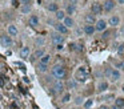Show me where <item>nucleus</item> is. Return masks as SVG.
<instances>
[{
	"mask_svg": "<svg viewBox=\"0 0 124 109\" xmlns=\"http://www.w3.org/2000/svg\"><path fill=\"white\" fill-rule=\"evenodd\" d=\"M35 45L36 47H44L46 45V39H44L43 36H38V37H35Z\"/></svg>",
	"mask_w": 124,
	"mask_h": 109,
	"instance_id": "22",
	"label": "nucleus"
},
{
	"mask_svg": "<svg viewBox=\"0 0 124 109\" xmlns=\"http://www.w3.org/2000/svg\"><path fill=\"white\" fill-rule=\"evenodd\" d=\"M64 88H65L64 82L60 81V80H55V81L52 82L51 92L52 93H60V92H63V90H64Z\"/></svg>",
	"mask_w": 124,
	"mask_h": 109,
	"instance_id": "5",
	"label": "nucleus"
},
{
	"mask_svg": "<svg viewBox=\"0 0 124 109\" xmlns=\"http://www.w3.org/2000/svg\"><path fill=\"white\" fill-rule=\"evenodd\" d=\"M70 100H71V93H65V94L62 97V102H63V104L70 102Z\"/></svg>",
	"mask_w": 124,
	"mask_h": 109,
	"instance_id": "30",
	"label": "nucleus"
},
{
	"mask_svg": "<svg viewBox=\"0 0 124 109\" xmlns=\"http://www.w3.org/2000/svg\"><path fill=\"white\" fill-rule=\"evenodd\" d=\"M44 53H46V52H44V49H43V48H38V49H36L35 52L32 53V57H31V58H32V60H36V58H40L41 56L44 55Z\"/></svg>",
	"mask_w": 124,
	"mask_h": 109,
	"instance_id": "19",
	"label": "nucleus"
},
{
	"mask_svg": "<svg viewBox=\"0 0 124 109\" xmlns=\"http://www.w3.org/2000/svg\"><path fill=\"white\" fill-rule=\"evenodd\" d=\"M107 74H108V77H109V80H111L112 82L119 81V80H120V77H121L120 71H119V69H116V68L107 69Z\"/></svg>",
	"mask_w": 124,
	"mask_h": 109,
	"instance_id": "3",
	"label": "nucleus"
},
{
	"mask_svg": "<svg viewBox=\"0 0 124 109\" xmlns=\"http://www.w3.org/2000/svg\"><path fill=\"white\" fill-rule=\"evenodd\" d=\"M75 51H78V52H81V51H83V45H80V44H76V47H75Z\"/></svg>",
	"mask_w": 124,
	"mask_h": 109,
	"instance_id": "34",
	"label": "nucleus"
},
{
	"mask_svg": "<svg viewBox=\"0 0 124 109\" xmlns=\"http://www.w3.org/2000/svg\"><path fill=\"white\" fill-rule=\"evenodd\" d=\"M83 32L85 35H88V36H92V35L95 33V25L93 24H85V25H84V28H83Z\"/></svg>",
	"mask_w": 124,
	"mask_h": 109,
	"instance_id": "13",
	"label": "nucleus"
},
{
	"mask_svg": "<svg viewBox=\"0 0 124 109\" xmlns=\"http://www.w3.org/2000/svg\"><path fill=\"white\" fill-rule=\"evenodd\" d=\"M75 47H76V44H73V43H72V44H70V49L71 51H75Z\"/></svg>",
	"mask_w": 124,
	"mask_h": 109,
	"instance_id": "38",
	"label": "nucleus"
},
{
	"mask_svg": "<svg viewBox=\"0 0 124 109\" xmlns=\"http://www.w3.org/2000/svg\"><path fill=\"white\" fill-rule=\"evenodd\" d=\"M47 11H49V12H56V11H59V4H57L56 1H52L49 3L48 5H47Z\"/></svg>",
	"mask_w": 124,
	"mask_h": 109,
	"instance_id": "20",
	"label": "nucleus"
},
{
	"mask_svg": "<svg viewBox=\"0 0 124 109\" xmlns=\"http://www.w3.org/2000/svg\"><path fill=\"white\" fill-rule=\"evenodd\" d=\"M111 109H121V108H119V106H116V105H113V106H112V108H111Z\"/></svg>",
	"mask_w": 124,
	"mask_h": 109,
	"instance_id": "42",
	"label": "nucleus"
},
{
	"mask_svg": "<svg viewBox=\"0 0 124 109\" xmlns=\"http://www.w3.org/2000/svg\"><path fill=\"white\" fill-rule=\"evenodd\" d=\"M123 52H124V44H120V45H119V48H117V53H120V55H121Z\"/></svg>",
	"mask_w": 124,
	"mask_h": 109,
	"instance_id": "33",
	"label": "nucleus"
},
{
	"mask_svg": "<svg viewBox=\"0 0 124 109\" xmlns=\"http://www.w3.org/2000/svg\"><path fill=\"white\" fill-rule=\"evenodd\" d=\"M117 1V4H121V5H124V0H116Z\"/></svg>",
	"mask_w": 124,
	"mask_h": 109,
	"instance_id": "41",
	"label": "nucleus"
},
{
	"mask_svg": "<svg viewBox=\"0 0 124 109\" xmlns=\"http://www.w3.org/2000/svg\"><path fill=\"white\" fill-rule=\"evenodd\" d=\"M38 71L40 72V73H46V72L48 71V65H47V64H43V63H39L38 64Z\"/></svg>",
	"mask_w": 124,
	"mask_h": 109,
	"instance_id": "27",
	"label": "nucleus"
},
{
	"mask_svg": "<svg viewBox=\"0 0 124 109\" xmlns=\"http://www.w3.org/2000/svg\"><path fill=\"white\" fill-rule=\"evenodd\" d=\"M19 3H20L22 5H30L31 0H19Z\"/></svg>",
	"mask_w": 124,
	"mask_h": 109,
	"instance_id": "32",
	"label": "nucleus"
},
{
	"mask_svg": "<svg viewBox=\"0 0 124 109\" xmlns=\"http://www.w3.org/2000/svg\"><path fill=\"white\" fill-rule=\"evenodd\" d=\"M63 48H64V45H63V44H57L56 45V49L57 51H63Z\"/></svg>",
	"mask_w": 124,
	"mask_h": 109,
	"instance_id": "36",
	"label": "nucleus"
},
{
	"mask_svg": "<svg viewBox=\"0 0 124 109\" xmlns=\"http://www.w3.org/2000/svg\"><path fill=\"white\" fill-rule=\"evenodd\" d=\"M92 105H93V100H92V98H88V100L84 101V104H83V106H84L85 109H89Z\"/></svg>",
	"mask_w": 124,
	"mask_h": 109,
	"instance_id": "29",
	"label": "nucleus"
},
{
	"mask_svg": "<svg viewBox=\"0 0 124 109\" xmlns=\"http://www.w3.org/2000/svg\"><path fill=\"white\" fill-rule=\"evenodd\" d=\"M49 61H51V55H48V53H44V55L40 57V61H39V63H43V64H47V65H48Z\"/></svg>",
	"mask_w": 124,
	"mask_h": 109,
	"instance_id": "24",
	"label": "nucleus"
},
{
	"mask_svg": "<svg viewBox=\"0 0 124 109\" xmlns=\"http://www.w3.org/2000/svg\"><path fill=\"white\" fill-rule=\"evenodd\" d=\"M81 33H83V29H80V28L76 29V36H80Z\"/></svg>",
	"mask_w": 124,
	"mask_h": 109,
	"instance_id": "37",
	"label": "nucleus"
},
{
	"mask_svg": "<svg viewBox=\"0 0 124 109\" xmlns=\"http://www.w3.org/2000/svg\"><path fill=\"white\" fill-rule=\"evenodd\" d=\"M65 16H67V15H65L64 9H59V11H56V12H55V17H56L57 21H63Z\"/></svg>",
	"mask_w": 124,
	"mask_h": 109,
	"instance_id": "21",
	"label": "nucleus"
},
{
	"mask_svg": "<svg viewBox=\"0 0 124 109\" xmlns=\"http://www.w3.org/2000/svg\"><path fill=\"white\" fill-rule=\"evenodd\" d=\"M7 32H8L9 37H16L19 35V31H17V27L15 24H9L8 28H7Z\"/></svg>",
	"mask_w": 124,
	"mask_h": 109,
	"instance_id": "10",
	"label": "nucleus"
},
{
	"mask_svg": "<svg viewBox=\"0 0 124 109\" xmlns=\"http://www.w3.org/2000/svg\"><path fill=\"white\" fill-rule=\"evenodd\" d=\"M84 19H85L87 24H95V23H96V19H95V15H92V13H87V15L84 16Z\"/></svg>",
	"mask_w": 124,
	"mask_h": 109,
	"instance_id": "23",
	"label": "nucleus"
},
{
	"mask_svg": "<svg viewBox=\"0 0 124 109\" xmlns=\"http://www.w3.org/2000/svg\"><path fill=\"white\" fill-rule=\"evenodd\" d=\"M99 109H111V108H109V106H107V105H101Z\"/></svg>",
	"mask_w": 124,
	"mask_h": 109,
	"instance_id": "40",
	"label": "nucleus"
},
{
	"mask_svg": "<svg viewBox=\"0 0 124 109\" xmlns=\"http://www.w3.org/2000/svg\"><path fill=\"white\" fill-rule=\"evenodd\" d=\"M67 87L70 88V89H76V87H78V81H76L75 79H71V80H68V82H67Z\"/></svg>",
	"mask_w": 124,
	"mask_h": 109,
	"instance_id": "28",
	"label": "nucleus"
},
{
	"mask_svg": "<svg viewBox=\"0 0 124 109\" xmlns=\"http://www.w3.org/2000/svg\"><path fill=\"white\" fill-rule=\"evenodd\" d=\"M111 98H113V94H107V96H103V100H105V101L111 100Z\"/></svg>",
	"mask_w": 124,
	"mask_h": 109,
	"instance_id": "35",
	"label": "nucleus"
},
{
	"mask_svg": "<svg viewBox=\"0 0 124 109\" xmlns=\"http://www.w3.org/2000/svg\"><path fill=\"white\" fill-rule=\"evenodd\" d=\"M108 81H100L99 84H97V93H103V92H105V90L108 89Z\"/></svg>",
	"mask_w": 124,
	"mask_h": 109,
	"instance_id": "15",
	"label": "nucleus"
},
{
	"mask_svg": "<svg viewBox=\"0 0 124 109\" xmlns=\"http://www.w3.org/2000/svg\"><path fill=\"white\" fill-rule=\"evenodd\" d=\"M75 104H76V105H83V104H84V98L81 97V96H78V97L75 98Z\"/></svg>",
	"mask_w": 124,
	"mask_h": 109,
	"instance_id": "31",
	"label": "nucleus"
},
{
	"mask_svg": "<svg viewBox=\"0 0 124 109\" xmlns=\"http://www.w3.org/2000/svg\"><path fill=\"white\" fill-rule=\"evenodd\" d=\"M95 25V31L96 32H105L108 28V24H107V20H104V19H99V20H96V23L93 24Z\"/></svg>",
	"mask_w": 124,
	"mask_h": 109,
	"instance_id": "4",
	"label": "nucleus"
},
{
	"mask_svg": "<svg viewBox=\"0 0 124 109\" xmlns=\"http://www.w3.org/2000/svg\"><path fill=\"white\" fill-rule=\"evenodd\" d=\"M107 24H108V25H111V27H117L119 24H120V17H119L117 15H112L109 19H108Z\"/></svg>",
	"mask_w": 124,
	"mask_h": 109,
	"instance_id": "12",
	"label": "nucleus"
},
{
	"mask_svg": "<svg viewBox=\"0 0 124 109\" xmlns=\"http://www.w3.org/2000/svg\"><path fill=\"white\" fill-rule=\"evenodd\" d=\"M101 11H103V8H101V4L100 3H97V1H95V3H92V5H91V12H92V15H100L101 13Z\"/></svg>",
	"mask_w": 124,
	"mask_h": 109,
	"instance_id": "9",
	"label": "nucleus"
},
{
	"mask_svg": "<svg viewBox=\"0 0 124 109\" xmlns=\"http://www.w3.org/2000/svg\"><path fill=\"white\" fill-rule=\"evenodd\" d=\"M31 11H32V7H31V5H22V7H20V12L24 13V15L31 13Z\"/></svg>",
	"mask_w": 124,
	"mask_h": 109,
	"instance_id": "26",
	"label": "nucleus"
},
{
	"mask_svg": "<svg viewBox=\"0 0 124 109\" xmlns=\"http://www.w3.org/2000/svg\"><path fill=\"white\" fill-rule=\"evenodd\" d=\"M75 11H76V5H72V4L68 3L67 7H65V9H64V12H65L67 16H72L73 13H75Z\"/></svg>",
	"mask_w": 124,
	"mask_h": 109,
	"instance_id": "17",
	"label": "nucleus"
},
{
	"mask_svg": "<svg viewBox=\"0 0 124 109\" xmlns=\"http://www.w3.org/2000/svg\"><path fill=\"white\" fill-rule=\"evenodd\" d=\"M28 24H30L31 27H38L39 25V17L36 15H31L30 16V19H28Z\"/></svg>",
	"mask_w": 124,
	"mask_h": 109,
	"instance_id": "18",
	"label": "nucleus"
},
{
	"mask_svg": "<svg viewBox=\"0 0 124 109\" xmlns=\"http://www.w3.org/2000/svg\"><path fill=\"white\" fill-rule=\"evenodd\" d=\"M123 90H124V85H123Z\"/></svg>",
	"mask_w": 124,
	"mask_h": 109,
	"instance_id": "43",
	"label": "nucleus"
},
{
	"mask_svg": "<svg viewBox=\"0 0 124 109\" xmlns=\"http://www.w3.org/2000/svg\"><path fill=\"white\" fill-rule=\"evenodd\" d=\"M19 55H20V57H22V58H28V57H30V55H31L30 47H23L22 49H20Z\"/></svg>",
	"mask_w": 124,
	"mask_h": 109,
	"instance_id": "16",
	"label": "nucleus"
},
{
	"mask_svg": "<svg viewBox=\"0 0 124 109\" xmlns=\"http://www.w3.org/2000/svg\"><path fill=\"white\" fill-rule=\"evenodd\" d=\"M54 27H55V31H56L57 33H60V35L68 33V28H65L63 23H56V24H54Z\"/></svg>",
	"mask_w": 124,
	"mask_h": 109,
	"instance_id": "11",
	"label": "nucleus"
},
{
	"mask_svg": "<svg viewBox=\"0 0 124 109\" xmlns=\"http://www.w3.org/2000/svg\"><path fill=\"white\" fill-rule=\"evenodd\" d=\"M51 76L54 77V79H56V80L63 81V80L67 77V71H65V68L63 65L56 64V65H54L52 69H51Z\"/></svg>",
	"mask_w": 124,
	"mask_h": 109,
	"instance_id": "1",
	"label": "nucleus"
},
{
	"mask_svg": "<svg viewBox=\"0 0 124 109\" xmlns=\"http://www.w3.org/2000/svg\"><path fill=\"white\" fill-rule=\"evenodd\" d=\"M87 79H88V73H87V71L84 69V66H80V68L76 71L75 80H76L78 82H85Z\"/></svg>",
	"mask_w": 124,
	"mask_h": 109,
	"instance_id": "2",
	"label": "nucleus"
},
{
	"mask_svg": "<svg viewBox=\"0 0 124 109\" xmlns=\"http://www.w3.org/2000/svg\"><path fill=\"white\" fill-rule=\"evenodd\" d=\"M51 41L54 43L55 45L63 44V43H64V36H63V35H60V33H57V32H55V33L51 35Z\"/></svg>",
	"mask_w": 124,
	"mask_h": 109,
	"instance_id": "8",
	"label": "nucleus"
},
{
	"mask_svg": "<svg viewBox=\"0 0 124 109\" xmlns=\"http://www.w3.org/2000/svg\"><path fill=\"white\" fill-rule=\"evenodd\" d=\"M115 7H116V3L113 1V0H105V1H103V4H101V8L105 11V12H111Z\"/></svg>",
	"mask_w": 124,
	"mask_h": 109,
	"instance_id": "7",
	"label": "nucleus"
},
{
	"mask_svg": "<svg viewBox=\"0 0 124 109\" xmlns=\"http://www.w3.org/2000/svg\"><path fill=\"white\" fill-rule=\"evenodd\" d=\"M70 1V4H72V5H76V3H78V0H68Z\"/></svg>",
	"mask_w": 124,
	"mask_h": 109,
	"instance_id": "39",
	"label": "nucleus"
},
{
	"mask_svg": "<svg viewBox=\"0 0 124 109\" xmlns=\"http://www.w3.org/2000/svg\"><path fill=\"white\" fill-rule=\"evenodd\" d=\"M0 44L3 45L4 48L12 47V44H14V41H12V37H9L8 35H1V36H0Z\"/></svg>",
	"mask_w": 124,
	"mask_h": 109,
	"instance_id": "6",
	"label": "nucleus"
},
{
	"mask_svg": "<svg viewBox=\"0 0 124 109\" xmlns=\"http://www.w3.org/2000/svg\"><path fill=\"white\" fill-rule=\"evenodd\" d=\"M62 23L64 24V27H65V28H68V29L72 28V27L75 25V21H73V19L71 17V16H65L64 20H63Z\"/></svg>",
	"mask_w": 124,
	"mask_h": 109,
	"instance_id": "14",
	"label": "nucleus"
},
{
	"mask_svg": "<svg viewBox=\"0 0 124 109\" xmlns=\"http://www.w3.org/2000/svg\"><path fill=\"white\" fill-rule=\"evenodd\" d=\"M113 105H116V106H119V108L124 109V98L123 97H116L115 98V104H113Z\"/></svg>",
	"mask_w": 124,
	"mask_h": 109,
	"instance_id": "25",
	"label": "nucleus"
}]
</instances>
